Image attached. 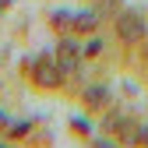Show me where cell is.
<instances>
[{
    "label": "cell",
    "mask_w": 148,
    "mask_h": 148,
    "mask_svg": "<svg viewBox=\"0 0 148 148\" xmlns=\"http://www.w3.org/2000/svg\"><path fill=\"white\" fill-rule=\"evenodd\" d=\"M116 32L123 42H141L145 39V18L138 11H120L116 14Z\"/></svg>",
    "instance_id": "1"
},
{
    "label": "cell",
    "mask_w": 148,
    "mask_h": 148,
    "mask_svg": "<svg viewBox=\"0 0 148 148\" xmlns=\"http://www.w3.org/2000/svg\"><path fill=\"white\" fill-rule=\"evenodd\" d=\"M35 81L46 85V88H57V85L64 81V67H60V60L42 57V60H39V67H35Z\"/></svg>",
    "instance_id": "2"
},
{
    "label": "cell",
    "mask_w": 148,
    "mask_h": 148,
    "mask_svg": "<svg viewBox=\"0 0 148 148\" xmlns=\"http://www.w3.org/2000/svg\"><path fill=\"white\" fill-rule=\"evenodd\" d=\"M57 57H60V67H64V71H71V67H78V60H81V49H78V42H74V39H60V46H57Z\"/></svg>",
    "instance_id": "3"
},
{
    "label": "cell",
    "mask_w": 148,
    "mask_h": 148,
    "mask_svg": "<svg viewBox=\"0 0 148 148\" xmlns=\"http://www.w3.org/2000/svg\"><path fill=\"white\" fill-rule=\"evenodd\" d=\"M95 28H99V14L95 11H81V14H74V21H71L74 35H92Z\"/></svg>",
    "instance_id": "4"
},
{
    "label": "cell",
    "mask_w": 148,
    "mask_h": 148,
    "mask_svg": "<svg viewBox=\"0 0 148 148\" xmlns=\"http://www.w3.org/2000/svg\"><path fill=\"white\" fill-rule=\"evenodd\" d=\"M85 102H88V109H102V106L109 102V88H106V85H92V88L85 92Z\"/></svg>",
    "instance_id": "5"
},
{
    "label": "cell",
    "mask_w": 148,
    "mask_h": 148,
    "mask_svg": "<svg viewBox=\"0 0 148 148\" xmlns=\"http://www.w3.org/2000/svg\"><path fill=\"white\" fill-rule=\"evenodd\" d=\"M71 21H74V14H67V11H60V14H53V25H57L60 32H64V28H71Z\"/></svg>",
    "instance_id": "6"
},
{
    "label": "cell",
    "mask_w": 148,
    "mask_h": 148,
    "mask_svg": "<svg viewBox=\"0 0 148 148\" xmlns=\"http://www.w3.org/2000/svg\"><path fill=\"white\" fill-rule=\"evenodd\" d=\"M134 145H145L148 148V123H141L138 131H134Z\"/></svg>",
    "instance_id": "7"
},
{
    "label": "cell",
    "mask_w": 148,
    "mask_h": 148,
    "mask_svg": "<svg viewBox=\"0 0 148 148\" xmlns=\"http://www.w3.org/2000/svg\"><path fill=\"white\" fill-rule=\"evenodd\" d=\"M99 53H102V42H99V39H92V42L85 46V57H99Z\"/></svg>",
    "instance_id": "8"
},
{
    "label": "cell",
    "mask_w": 148,
    "mask_h": 148,
    "mask_svg": "<svg viewBox=\"0 0 148 148\" xmlns=\"http://www.w3.org/2000/svg\"><path fill=\"white\" fill-rule=\"evenodd\" d=\"M95 148H109V141H99V145H95Z\"/></svg>",
    "instance_id": "9"
}]
</instances>
